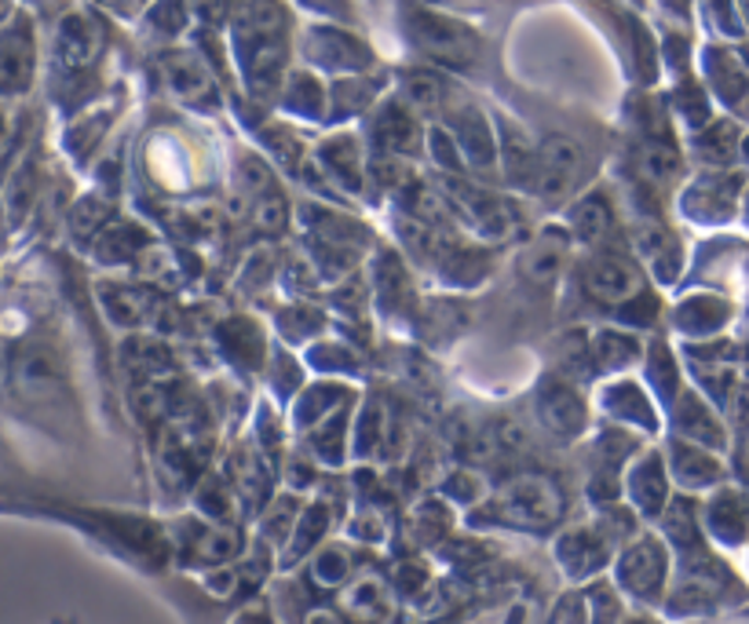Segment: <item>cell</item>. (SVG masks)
<instances>
[{
	"label": "cell",
	"instance_id": "d6986e66",
	"mask_svg": "<svg viewBox=\"0 0 749 624\" xmlns=\"http://www.w3.org/2000/svg\"><path fill=\"white\" fill-rule=\"evenodd\" d=\"M165 73H169V84L176 95H183V99L209 95V70H205L194 55H172L165 62Z\"/></svg>",
	"mask_w": 749,
	"mask_h": 624
},
{
	"label": "cell",
	"instance_id": "2e32d148",
	"mask_svg": "<svg viewBox=\"0 0 749 624\" xmlns=\"http://www.w3.org/2000/svg\"><path fill=\"white\" fill-rule=\"evenodd\" d=\"M672 475L680 478V486H710L721 478V464L710 453H702V446L677 442L672 446Z\"/></svg>",
	"mask_w": 749,
	"mask_h": 624
},
{
	"label": "cell",
	"instance_id": "4316f807",
	"mask_svg": "<svg viewBox=\"0 0 749 624\" xmlns=\"http://www.w3.org/2000/svg\"><path fill=\"white\" fill-rule=\"evenodd\" d=\"M253 223L264 230V234H278V230H286V223H289L286 197L270 190V194L260 197V201H253Z\"/></svg>",
	"mask_w": 749,
	"mask_h": 624
},
{
	"label": "cell",
	"instance_id": "277c9868",
	"mask_svg": "<svg viewBox=\"0 0 749 624\" xmlns=\"http://www.w3.org/2000/svg\"><path fill=\"white\" fill-rule=\"evenodd\" d=\"M414 41L431 59L447 66H469L480 55V37L469 26H461L458 19L447 15H431V11H417L414 15Z\"/></svg>",
	"mask_w": 749,
	"mask_h": 624
},
{
	"label": "cell",
	"instance_id": "6da1fadb",
	"mask_svg": "<svg viewBox=\"0 0 749 624\" xmlns=\"http://www.w3.org/2000/svg\"><path fill=\"white\" fill-rule=\"evenodd\" d=\"M491 511L497 522L512 525V530L545 533L563 519V493L545 475H519L494 493Z\"/></svg>",
	"mask_w": 749,
	"mask_h": 624
},
{
	"label": "cell",
	"instance_id": "603a6c76",
	"mask_svg": "<svg viewBox=\"0 0 749 624\" xmlns=\"http://www.w3.org/2000/svg\"><path fill=\"white\" fill-rule=\"evenodd\" d=\"M300 500L297 497H278V500H270L267 504V511H264V519H260V533L270 536L275 544L281 541H289L292 530H297V522H300Z\"/></svg>",
	"mask_w": 749,
	"mask_h": 624
},
{
	"label": "cell",
	"instance_id": "ffe728a7",
	"mask_svg": "<svg viewBox=\"0 0 749 624\" xmlns=\"http://www.w3.org/2000/svg\"><path fill=\"white\" fill-rule=\"evenodd\" d=\"M377 139H381V147L388 153H395V158H406V153L414 150V142H417V128H414V120H410L406 109L388 106L384 117H381V125H377Z\"/></svg>",
	"mask_w": 749,
	"mask_h": 624
},
{
	"label": "cell",
	"instance_id": "d4e9b609",
	"mask_svg": "<svg viewBox=\"0 0 749 624\" xmlns=\"http://www.w3.org/2000/svg\"><path fill=\"white\" fill-rule=\"evenodd\" d=\"M403 95L410 106L436 109V106H442V99H447V81L436 73H410L403 81Z\"/></svg>",
	"mask_w": 749,
	"mask_h": 624
},
{
	"label": "cell",
	"instance_id": "484cf974",
	"mask_svg": "<svg viewBox=\"0 0 749 624\" xmlns=\"http://www.w3.org/2000/svg\"><path fill=\"white\" fill-rule=\"evenodd\" d=\"M92 44H95V33H92V26L84 19H67V26H62V33H59V51H62V59L67 62H84L92 55Z\"/></svg>",
	"mask_w": 749,
	"mask_h": 624
},
{
	"label": "cell",
	"instance_id": "ba28073f",
	"mask_svg": "<svg viewBox=\"0 0 749 624\" xmlns=\"http://www.w3.org/2000/svg\"><path fill=\"white\" fill-rule=\"evenodd\" d=\"M629 500H633V508L639 515H647V519H655V515L666 511L669 497V475H666V464H661L658 453H644L636 457V464L629 467Z\"/></svg>",
	"mask_w": 749,
	"mask_h": 624
},
{
	"label": "cell",
	"instance_id": "83f0119b",
	"mask_svg": "<svg viewBox=\"0 0 749 624\" xmlns=\"http://www.w3.org/2000/svg\"><path fill=\"white\" fill-rule=\"evenodd\" d=\"M585 599H589V617L596 624H618V617H622V602H618L614 588L607 585V580H596V585L585 591Z\"/></svg>",
	"mask_w": 749,
	"mask_h": 624
},
{
	"label": "cell",
	"instance_id": "3957f363",
	"mask_svg": "<svg viewBox=\"0 0 749 624\" xmlns=\"http://www.w3.org/2000/svg\"><path fill=\"white\" fill-rule=\"evenodd\" d=\"M666 577H669V555L658 536H636V541L625 544L622 555H618V585H622L629 596H636L644 602H658L661 591H666Z\"/></svg>",
	"mask_w": 749,
	"mask_h": 624
},
{
	"label": "cell",
	"instance_id": "8992f818",
	"mask_svg": "<svg viewBox=\"0 0 749 624\" xmlns=\"http://www.w3.org/2000/svg\"><path fill=\"white\" fill-rule=\"evenodd\" d=\"M581 172V147L567 136H552L538 150V194L545 201H563Z\"/></svg>",
	"mask_w": 749,
	"mask_h": 624
},
{
	"label": "cell",
	"instance_id": "4fadbf2b",
	"mask_svg": "<svg viewBox=\"0 0 749 624\" xmlns=\"http://www.w3.org/2000/svg\"><path fill=\"white\" fill-rule=\"evenodd\" d=\"M242 530L231 522H220V525H205L198 533V541H194L191 555L194 563H205V566H227L231 558L242 555Z\"/></svg>",
	"mask_w": 749,
	"mask_h": 624
},
{
	"label": "cell",
	"instance_id": "5b68a950",
	"mask_svg": "<svg viewBox=\"0 0 749 624\" xmlns=\"http://www.w3.org/2000/svg\"><path fill=\"white\" fill-rule=\"evenodd\" d=\"M614 544L618 541H611V533H607L603 522L574 525V530H567L556 541V558H560V566L567 569V577L581 580V577H592L596 569L607 566Z\"/></svg>",
	"mask_w": 749,
	"mask_h": 624
},
{
	"label": "cell",
	"instance_id": "52a82bcc",
	"mask_svg": "<svg viewBox=\"0 0 749 624\" xmlns=\"http://www.w3.org/2000/svg\"><path fill=\"white\" fill-rule=\"evenodd\" d=\"M639 289H644L639 270L625 256H614V252L596 256L589 263V270H585V292H589L596 303H607V307L629 303Z\"/></svg>",
	"mask_w": 749,
	"mask_h": 624
},
{
	"label": "cell",
	"instance_id": "7a4b0ae2",
	"mask_svg": "<svg viewBox=\"0 0 749 624\" xmlns=\"http://www.w3.org/2000/svg\"><path fill=\"white\" fill-rule=\"evenodd\" d=\"M442 194L458 212L469 219V227L475 234H483L486 241H508L516 234V216L494 190H483L475 183L464 180H442Z\"/></svg>",
	"mask_w": 749,
	"mask_h": 624
},
{
	"label": "cell",
	"instance_id": "ac0fdd59",
	"mask_svg": "<svg viewBox=\"0 0 749 624\" xmlns=\"http://www.w3.org/2000/svg\"><path fill=\"white\" fill-rule=\"evenodd\" d=\"M325 525H330V508H325V504L303 508L297 530H292V536L286 541V566H292L297 558H303L314 544H319V536H325Z\"/></svg>",
	"mask_w": 749,
	"mask_h": 624
},
{
	"label": "cell",
	"instance_id": "cb8c5ba5",
	"mask_svg": "<svg viewBox=\"0 0 749 624\" xmlns=\"http://www.w3.org/2000/svg\"><path fill=\"white\" fill-rule=\"evenodd\" d=\"M639 172H644L650 183H669L672 175L680 172L677 150H672L669 142H647V147L639 150Z\"/></svg>",
	"mask_w": 749,
	"mask_h": 624
},
{
	"label": "cell",
	"instance_id": "9a60e30c",
	"mask_svg": "<svg viewBox=\"0 0 749 624\" xmlns=\"http://www.w3.org/2000/svg\"><path fill=\"white\" fill-rule=\"evenodd\" d=\"M607 230H611V205H607L603 194H585L578 205L571 208V234L578 241H596L607 238Z\"/></svg>",
	"mask_w": 749,
	"mask_h": 624
},
{
	"label": "cell",
	"instance_id": "5bb4252c",
	"mask_svg": "<svg viewBox=\"0 0 749 624\" xmlns=\"http://www.w3.org/2000/svg\"><path fill=\"white\" fill-rule=\"evenodd\" d=\"M100 296H103V311L114 325L136 328L150 317V296H143V292L125 289V285H117V289L114 285H103Z\"/></svg>",
	"mask_w": 749,
	"mask_h": 624
},
{
	"label": "cell",
	"instance_id": "7c38bea8",
	"mask_svg": "<svg viewBox=\"0 0 749 624\" xmlns=\"http://www.w3.org/2000/svg\"><path fill=\"white\" fill-rule=\"evenodd\" d=\"M34 77V37L23 22H12L4 33V88L19 92Z\"/></svg>",
	"mask_w": 749,
	"mask_h": 624
},
{
	"label": "cell",
	"instance_id": "8fae6325",
	"mask_svg": "<svg viewBox=\"0 0 749 624\" xmlns=\"http://www.w3.org/2000/svg\"><path fill=\"white\" fill-rule=\"evenodd\" d=\"M344 610H347V617H355L358 624L381 621L388 613V585L373 574L355 577L352 585L344 588Z\"/></svg>",
	"mask_w": 749,
	"mask_h": 624
},
{
	"label": "cell",
	"instance_id": "f1b7e54d",
	"mask_svg": "<svg viewBox=\"0 0 749 624\" xmlns=\"http://www.w3.org/2000/svg\"><path fill=\"white\" fill-rule=\"evenodd\" d=\"M227 4H231V0H194V8L201 11L205 22H223L227 19Z\"/></svg>",
	"mask_w": 749,
	"mask_h": 624
},
{
	"label": "cell",
	"instance_id": "7402d4cb",
	"mask_svg": "<svg viewBox=\"0 0 749 624\" xmlns=\"http://www.w3.org/2000/svg\"><path fill=\"white\" fill-rule=\"evenodd\" d=\"M270 183H275V175H270L264 158H256V153H242V158H238L234 186H238V194H242L245 201H260L264 194H270Z\"/></svg>",
	"mask_w": 749,
	"mask_h": 624
},
{
	"label": "cell",
	"instance_id": "e0dca14e",
	"mask_svg": "<svg viewBox=\"0 0 749 624\" xmlns=\"http://www.w3.org/2000/svg\"><path fill=\"white\" fill-rule=\"evenodd\" d=\"M661 522H666V536L680 547V552H688L691 544H699L702 519H699V508H694L688 497H672L666 504V511H661Z\"/></svg>",
	"mask_w": 749,
	"mask_h": 624
},
{
	"label": "cell",
	"instance_id": "f546056e",
	"mask_svg": "<svg viewBox=\"0 0 749 624\" xmlns=\"http://www.w3.org/2000/svg\"><path fill=\"white\" fill-rule=\"evenodd\" d=\"M442 4H458V8H475V4H483V0H442Z\"/></svg>",
	"mask_w": 749,
	"mask_h": 624
},
{
	"label": "cell",
	"instance_id": "44dd1931",
	"mask_svg": "<svg viewBox=\"0 0 749 624\" xmlns=\"http://www.w3.org/2000/svg\"><path fill=\"white\" fill-rule=\"evenodd\" d=\"M636 355H639V339L629 333L603 328V333L592 336V358L600 361V369H625L629 361H636Z\"/></svg>",
	"mask_w": 749,
	"mask_h": 624
},
{
	"label": "cell",
	"instance_id": "4dcf8cb0",
	"mask_svg": "<svg viewBox=\"0 0 749 624\" xmlns=\"http://www.w3.org/2000/svg\"><path fill=\"white\" fill-rule=\"evenodd\" d=\"M636 624H650V621H636Z\"/></svg>",
	"mask_w": 749,
	"mask_h": 624
},
{
	"label": "cell",
	"instance_id": "9c48e42d",
	"mask_svg": "<svg viewBox=\"0 0 749 624\" xmlns=\"http://www.w3.org/2000/svg\"><path fill=\"white\" fill-rule=\"evenodd\" d=\"M538 413L541 420L549 424V431H556L563 438H578L585 431V420H589V409H585L581 394L563 380L545 383L538 398Z\"/></svg>",
	"mask_w": 749,
	"mask_h": 624
},
{
	"label": "cell",
	"instance_id": "30bf717a",
	"mask_svg": "<svg viewBox=\"0 0 749 624\" xmlns=\"http://www.w3.org/2000/svg\"><path fill=\"white\" fill-rule=\"evenodd\" d=\"M567 249H571L567 234H556V230L538 234L523 249V256H519V274H523V281H530L534 289L556 285V278L563 274V263H567Z\"/></svg>",
	"mask_w": 749,
	"mask_h": 624
}]
</instances>
